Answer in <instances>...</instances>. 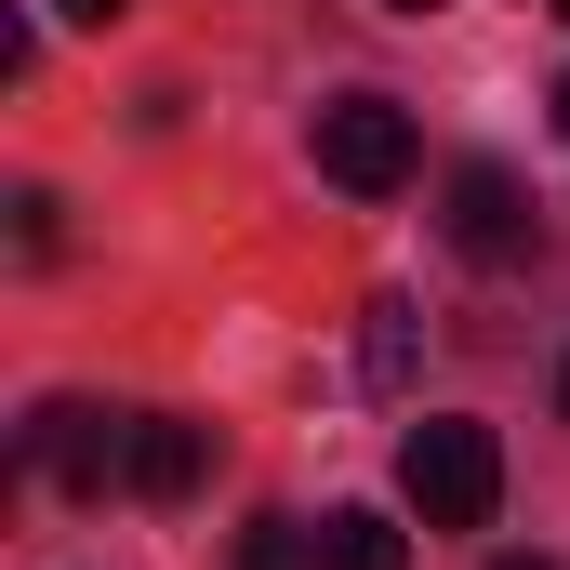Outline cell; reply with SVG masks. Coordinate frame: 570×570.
<instances>
[{"mask_svg":"<svg viewBox=\"0 0 570 570\" xmlns=\"http://www.w3.org/2000/svg\"><path fill=\"white\" fill-rule=\"evenodd\" d=\"M399 491H412L425 531H491V504H504V438L464 425V412H438V425L399 438Z\"/></svg>","mask_w":570,"mask_h":570,"instance_id":"1","label":"cell"},{"mask_svg":"<svg viewBox=\"0 0 570 570\" xmlns=\"http://www.w3.org/2000/svg\"><path fill=\"white\" fill-rule=\"evenodd\" d=\"M412 159H425V146H412V107H399V94H332V107H318V173H332L345 199H399Z\"/></svg>","mask_w":570,"mask_h":570,"instance_id":"2","label":"cell"},{"mask_svg":"<svg viewBox=\"0 0 570 570\" xmlns=\"http://www.w3.org/2000/svg\"><path fill=\"white\" fill-rule=\"evenodd\" d=\"M134 425L146 412H80V399H53V412L27 425V464L67 478V491H107V478H134Z\"/></svg>","mask_w":570,"mask_h":570,"instance_id":"3","label":"cell"},{"mask_svg":"<svg viewBox=\"0 0 570 570\" xmlns=\"http://www.w3.org/2000/svg\"><path fill=\"white\" fill-rule=\"evenodd\" d=\"M451 239H464L478 266H518V253L544 239V213H531V186H518L504 159H464V173H451Z\"/></svg>","mask_w":570,"mask_h":570,"instance_id":"4","label":"cell"},{"mask_svg":"<svg viewBox=\"0 0 570 570\" xmlns=\"http://www.w3.org/2000/svg\"><path fill=\"white\" fill-rule=\"evenodd\" d=\"M199 478H213V425H173V412H146V425H134V478H120V491H146V504H186Z\"/></svg>","mask_w":570,"mask_h":570,"instance_id":"5","label":"cell"},{"mask_svg":"<svg viewBox=\"0 0 570 570\" xmlns=\"http://www.w3.org/2000/svg\"><path fill=\"white\" fill-rule=\"evenodd\" d=\"M318 570H412V544H399V518L332 504V518H318Z\"/></svg>","mask_w":570,"mask_h":570,"instance_id":"6","label":"cell"},{"mask_svg":"<svg viewBox=\"0 0 570 570\" xmlns=\"http://www.w3.org/2000/svg\"><path fill=\"white\" fill-rule=\"evenodd\" d=\"M358 358H372V385H412V305H372Z\"/></svg>","mask_w":570,"mask_h":570,"instance_id":"7","label":"cell"},{"mask_svg":"<svg viewBox=\"0 0 570 570\" xmlns=\"http://www.w3.org/2000/svg\"><path fill=\"white\" fill-rule=\"evenodd\" d=\"M53 239H67V226H53V199L27 186V199H13V266H53Z\"/></svg>","mask_w":570,"mask_h":570,"instance_id":"8","label":"cell"},{"mask_svg":"<svg viewBox=\"0 0 570 570\" xmlns=\"http://www.w3.org/2000/svg\"><path fill=\"white\" fill-rule=\"evenodd\" d=\"M239 570H305V544H292V518H253V531H239Z\"/></svg>","mask_w":570,"mask_h":570,"instance_id":"9","label":"cell"},{"mask_svg":"<svg viewBox=\"0 0 570 570\" xmlns=\"http://www.w3.org/2000/svg\"><path fill=\"white\" fill-rule=\"evenodd\" d=\"M53 13H80V27H107V13H134V0H53Z\"/></svg>","mask_w":570,"mask_h":570,"instance_id":"10","label":"cell"},{"mask_svg":"<svg viewBox=\"0 0 570 570\" xmlns=\"http://www.w3.org/2000/svg\"><path fill=\"white\" fill-rule=\"evenodd\" d=\"M491 570H558V558H491Z\"/></svg>","mask_w":570,"mask_h":570,"instance_id":"11","label":"cell"},{"mask_svg":"<svg viewBox=\"0 0 570 570\" xmlns=\"http://www.w3.org/2000/svg\"><path fill=\"white\" fill-rule=\"evenodd\" d=\"M385 13H438V0H385Z\"/></svg>","mask_w":570,"mask_h":570,"instance_id":"12","label":"cell"},{"mask_svg":"<svg viewBox=\"0 0 570 570\" xmlns=\"http://www.w3.org/2000/svg\"><path fill=\"white\" fill-rule=\"evenodd\" d=\"M558 134H570V80H558Z\"/></svg>","mask_w":570,"mask_h":570,"instance_id":"13","label":"cell"},{"mask_svg":"<svg viewBox=\"0 0 570 570\" xmlns=\"http://www.w3.org/2000/svg\"><path fill=\"white\" fill-rule=\"evenodd\" d=\"M544 13H558V27H570V0H544Z\"/></svg>","mask_w":570,"mask_h":570,"instance_id":"14","label":"cell"},{"mask_svg":"<svg viewBox=\"0 0 570 570\" xmlns=\"http://www.w3.org/2000/svg\"><path fill=\"white\" fill-rule=\"evenodd\" d=\"M558 399H570V372H558Z\"/></svg>","mask_w":570,"mask_h":570,"instance_id":"15","label":"cell"}]
</instances>
